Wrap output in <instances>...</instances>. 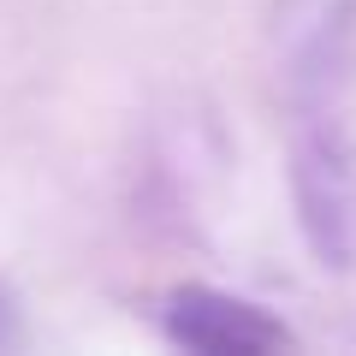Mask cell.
<instances>
[{"label":"cell","mask_w":356,"mask_h":356,"mask_svg":"<svg viewBox=\"0 0 356 356\" xmlns=\"http://www.w3.org/2000/svg\"><path fill=\"white\" fill-rule=\"evenodd\" d=\"M161 327L172 344L184 350H208V356H261V350H285L291 332L273 315H261L255 303H238L226 291L208 285H184L161 303Z\"/></svg>","instance_id":"1"}]
</instances>
